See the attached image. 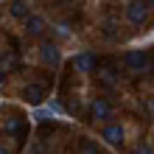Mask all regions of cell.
Returning <instances> with one entry per match:
<instances>
[{"instance_id": "1", "label": "cell", "mask_w": 154, "mask_h": 154, "mask_svg": "<svg viewBox=\"0 0 154 154\" xmlns=\"http://www.w3.org/2000/svg\"><path fill=\"white\" fill-rule=\"evenodd\" d=\"M123 62H126V67H129L132 73H143V70H149V67H151V59H149V53H146V51H129Z\"/></svg>"}, {"instance_id": "2", "label": "cell", "mask_w": 154, "mask_h": 154, "mask_svg": "<svg viewBox=\"0 0 154 154\" xmlns=\"http://www.w3.org/2000/svg\"><path fill=\"white\" fill-rule=\"evenodd\" d=\"M126 17H129V23L143 25V23L149 20V6L143 3V0H132V3L126 6Z\"/></svg>"}, {"instance_id": "3", "label": "cell", "mask_w": 154, "mask_h": 154, "mask_svg": "<svg viewBox=\"0 0 154 154\" xmlns=\"http://www.w3.org/2000/svg\"><path fill=\"white\" fill-rule=\"evenodd\" d=\"M90 118H95V121H106V118H112V104L106 101V98H95V101L90 104Z\"/></svg>"}, {"instance_id": "4", "label": "cell", "mask_w": 154, "mask_h": 154, "mask_svg": "<svg viewBox=\"0 0 154 154\" xmlns=\"http://www.w3.org/2000/svg\"><path fill=\"white\" fill-rule=\"evenodd\" d=\"M101 137L109 143V146H121L123 143V126L121 123H106L101 129Z\"/></svg>"}, {"instance_id": "5", "label": "cell", "mask_w": 154, "mask_h": 154, "mask_svg": "<svg viewBox=\"0 0 154 154\" xmlns=\"http://www.w3.org/2000/svg\"><path fill=\"white\" fill-rule=\"evenodd\" d=\"M98 65V62H95V56H93V53H79V56H73V70H76V73H90V70H93Z\"/></svg>"}, {"instance_id": "6", "label": "cell", "mask_w": 154, "mask_h": 154, "mask_svg": "<svg viewBox=\"0 0 154 154\" xmlns=\"http://www.w3.org/2000/svg\"><path fill=\"white\" fill-rule=\"evenodd\" d=\"M39 53H42V59L48 62V65H59V62H62V53L56 48V42H42L39 45Z\"/></svg>"}, {"instance_id": "7", "label": "cell", "mask_w": 154, "mask_h": 154, "mask_svg": "<svg viewBox=\"0 0 154 154\" xmlns=\"http://www.w3.org/2000/svg\"><path fill=\"white\" fill-rule=\"evenodd\" d=\"M8 11H11V17H17V20H28L31 6H28V0H11V3H8Z\"/></svg>"}, {"instance_id": "8", "label": "cell", "mask_w": 154, "mask_h": 154, "mask_svg": "<svg viewBox=\"0 0 154 154\" xmlns=\"http://www.w3.org/2000/svg\"><path fill=\"white\" fill-rule=\"evenodd\" d=\"M23 98L28 104H42V98H45V90H42V84H28L23 90Z\"/></svg>"}, {"instance_id": "9", "label": "cell", "mask_w": 154, "mask_h": 154, "mask_svg": "<svg viewBox=\"0 0 154 154\" xmlns=\"http://www.w3.org/2000/svg\"><path fill=\"white\" fill-rule=\"evenodd\" d=\"M25 25H28V34H34V37H39V34L45 31V20L42 17H28Z\"/></svg>"}, {"instance_id": "10", "label": "cell", "mask_w": 154, "mask_h": 154, "mask_svg": "<svg viewBox=\"0 0 154 154\" xmlns=\"http://www.w3.org/2000/svg\"><path fill=\"white\" fill-rule=\"evenodd\" d=\"M6 132H8V134H20V132H23V121H20L17 115L8 118V121H6Z\"/></svg>"}, {"instance_id": "11", "label": "cell", "mask_w": 154, "mask_h": 154, "mask_svg": "<svg viewBox=\"0 0 154 154\" xmlns=\"http://www.w3.org/2000/svg\"><path fill=\"white\" fill-rule=\"evenodd\" d=\"M31 118H34L37 123H45V121H51V118H53V112H51V109H34Z\"/></svg>"}, {"instance_id": "12", "label": "cell", "mask_w": 154, "mask_h": 154, "mask_svg": "<svg viewBox=\"0 0 154 154\" xmlns=\"http://www.w3.org/2000/svg\"><path fill=\"white\" fill-rule=\"evenodd\" d=\"M81 154H101V149H98L95 143H90V140H84V143H81Z\"/></svg>"}, {"instance_id": "13", "label": "cell", "mask_w": 154, "mask_h": 154, "mask_svg": "<svg viewBox=\"0 0 154 154\" xmlns=\"http://www.w3.org/2000/svg\"><path fill=\"white\" fill-rule=\"evenodd\" d=\"M112 73H115V70H101V81H104V84H109V87L115 84V76Z\"/></svg>"}, {"instance_id": "14", "label": "cell", "mask_w": 154, "mask_h": 154, "mask_svg": "<svg viewBox=\"0 0 154 154\" xmlns=\"http://www.w3.org/2000/svg\"><path fill=\"white\" fill-rule=\"evenodd\" d=\"M48 109H51L53 115H65V106H62L59 101H51V104H48Z\"/></svg>"}, {"instance_id": "15", "label": "cell", "mask_w": 154, "mask_h": 154, "mask_svg": "<svg viewBox=\"0 0 154 154\" xmlns=\"http://www.w3.org/2000/svg\"><path fill=\"white\" fill-rule=\"evenodd\" d=\"M134 154H151V146H149V143H140V146L134 149Z\"/></svg>"}, {"instance_id": "16", "label": "cell", "mask_w": 154, "mask_h": 154, "mask_svg": "<svg viewBox=\"0 0 154 154\" xmlns=\"http://www.w3.org/2000/svg\"><path fill=\"white\" fill-rule=\"evenodd\" d=\"M56 34H59V37H70V28H67V25H56Z\"/></svg>"}, {"instance_id": "17", "label": "cell", "mask_w": 154, "mask_h": 154, "mask_svg": "<svg viewBox=\"0 0 154 154\" xmlns=\"http://www.w3.org/2000/svg\"><path fill=\"white\" fill-rule=\"evenodd\" d=\"M149 109H151V115H154V101H149Z\"/></svg>"}, {"instance_id": "18", "label": "cell", "mask_w": 154, "mask_h": 154, "mask_svg": "<svg viewBox=\"0 0 154 154\" xmlns=\"http://www.w3.org/2000/svg\"><path fill=\"white\" fill-rule=\"evenodd\" d=\"M143 3H146V6H149V3H151V6H154V0H143Z\"/></svg>"}, {"instance_id": "19", "label": "cell", "mask_w": 154, "mask_h": 154, "mask_svg": "<svg viewBox=\"0 0 154 154\" xmlns=\"http://www.w3.org/2000/svg\"><path fill=\"white\" fill-rule=\"evenodd\" d=\"M0 154H8V151H6V149H0Z\"/></svg>"}, {"instance_id": "20", "label": "cell", "mask_w": 154, "mask_h": 154, "mask_svg": "<svg viewBox=\"0 0 154 154\" xmlns=\"http://www.w3.org/2000/svg\"><path fill=\"white\" fill-rule=\"evenodd\" d=\"M0 81H3V70H0Z\"/></svg>"}]
</instances>
